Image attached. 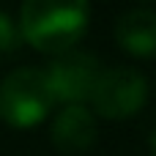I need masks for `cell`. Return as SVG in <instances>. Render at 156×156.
I'll use <instances>...</instances> for the list:
<instances>
[{
	"label": "cell",
	"instance_id": "obj_1",
	"mask_svg": "<svg viewBox=\"0 0 156 156\" xmlns=\"http://www.w3.org/2000/svg\"><path fill=\"white\" fill-rule=\"evenodd\" d=\"M88 0H22L19 36L44 55H60L77 47L88 30Z\"/></svg>",
	"mask_w": 156,
	"mask_h": 156
},
{
	"label": "cell",
	"instance_id": "obj_2",
	"mask_svg": "<svg viewBox=\"0 0 156 156\" xmlns=\"http://www.w3.org/2000/svg\"><path fill=\"white\" fill-rule=\"evenodd\" d=\"M55 107V96L44 69L22 66L0 82V121L11 129L38 126Z\"/></svg>",
	"mask_w": 156,
	"mask_h": 156
},
{
	"label": "cell",
	"instance_id": "obj_3",
	"mask_svg": "<svg viewBox=\"0 0 156 156\" xmlns=\"http://www.w3.org/2000/svg\"><path fill=\"white\" fill-rule=\"evenodd\" d=\"M90 112L107 121H123L137 115L148 101V80L132 66L101 69L90 90Z\"/></svg>",
	"mask_w": 156,
	"mask_h": 156
},
{
	"label": "cell",
	"instance_id": "obj_4",
	"mask_svg": "<svg viewBox=\"0 0 156 156\" xmlns=\"http://www.w3.org/2000/svg\"><path fill=\"white\" fill-rule=\"evenodd\" d=\"M55 104H85L90 99V90L101 74V63L93 52L85 49H69L60 55H52L49 66L44 69Z\"/></svg>",
	"mask_w": 156,
	"mask_h": 156
},
{
	"label": "cell",
	"instance_id": "obj_5",
	"mask_svg": "<svg viewBox=\"0 0 156 156\" xmlns=\"http://www.w3.org/2000/svg\"><path fill=\"white\" fill-rule=\"evenodd\" d=\"M96 115L85 107V104H69L63 107L52 126H49V140L52 145L66 156H80L90 151V145L96 143Z\"/></svg>",
	"mask_w": 156,
	"mask_h": 156
},
{
	"label": "cell",
	"instance_id": "obj_6",
	"mask_svg": "<svg viewBox=\"0 0 156 156\" xmlns=\"http://www.w3.org/2000/svg\"><path fill=\"white\" fill-rule=\"evenodd\" d=\"M115 41L134 58H156V11L132 8L115 22Z\"/></svg>",
	"mask_w": 156,
	"mask_h": 156
},
{
	"label": "cell",
	"instance_id": "obj_7",
	"mask_svg": "<svg viewBox=\"0 0 156 156\" xmlns=\"http://www.w3.org/2000/svg\"><path fill=\"white\" fill-rule=\"evenodd\" d=\"M19 44H22V36H19L16 22L5 11H0V58L8 55V52H14Z\"/></svg>",
	"mask_w": 156,
	"mask_h": 156
},
{
	"label": "cell",
	"instance_id": "obj_8",
	"mask_svg": "<svg viewBox=\"0 0 156 156\" xmlns=\"http://www.w3.org/2000/svg\"><path fill=\"white\" fill-rule=\"evenodd\" d=\"M151 154L156 156V129H154V134H151Z\"/></svg>",
	"mask_w": 156,
	"mask_h": 156
}]
</instances>
